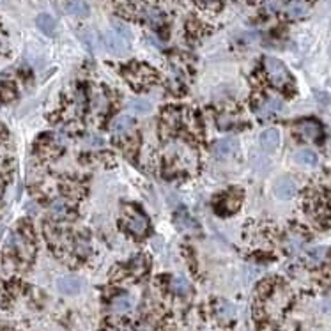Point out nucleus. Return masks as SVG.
Here are the masks:
<instances>
[{
	"label": "nucleus",
	"mask_w": 331,
	"mask_h": 331,
	"mask_svg": "<svg viewBox=\"0 0 331 331\" xmlns=\"http://www.w3.org/2000/svg\"><path fill=\"white\" fill-rule=\"evenodd\" d=\"M282 0H264V9L269 14H276L282 11Z\"/></svg>",
	"instance_id": "nucleus-20"
},
{
	"label": "nucleus",
	"mask_w": 331,
	"mask_h": 331,
	"mask_svg": "<svg viewBox=\"0 0 331 331\" xmlns=\"http://www.w3.org/2000/svg\"><path fill=\"white\" fill-rule=\"evenodd\" d=\"M298 193V186L291 177H282V179L276 181L275 184V195L280 200H289Z\"/></svg>",
	"instance_id": "nucleus-5"
},
{
	"label": "nucleus",
	"mask_w": 331,
	"mask_h": 331,
	"mask_svg": "<svg viewBox=\"0 0 331 331\" xmlns=\"http://www.w3.org/2000/svg\"><path fill=\"white\" fill-rule=\"evenodd\" d=\"M172 291H174L175 294L186 296V294H190L191 285L186 278H183V276H175V278H172Z\"/></svg>",
	"instance_id": "nucleus-16"
},
{
	"label": "nucleus",
	"mask_w": 331,
	"mask_h": 331,
	"mask_svg": "<svg viewBox=\"0 0 331 331\" xmlns=\"http://www.w3.org/2000/svg\"><path fill=\"white\" fill-rule=\"evenodd\" d=\"M308 13V7L303 0H291L285 6V14L291 20H299V18H305Z\"/></svg>",
	"instance_id": "nucleus-9"
},
{
	"label": "nucleus",
	"mask_w": 331,
	"mask_h": 331,
	"mask_svg": "<svg viewBox=\"0 0 331 331\" xmlns=\"http://www.w3.org/2000/svg\"><path fill=\"white\" fill-rule=\"evenodd\" d=\"M36 25L39 30H43L46 36H53L57 30V23L50 14H39V16L36 18Z\"/></svg>",
	"instance_id": "nucleus-12"
},
{
	"label": "nucleus",
	"mask_w": 331,
	"mask_h": 331,
	"mask_svg": "<svg viewBox=\"0 0 331 331\" xmlns=\"http://www.w3.org/2000/svg\"><path fill=\"white\" fill-rule=\"evenodd\" d=\"M133 306V301L129 296H117V298L112 301V308L115 312H119V314H124V312H129Z\"/></svg>",
	"instance_id": "nucleus-15"
},
{
	"label": "nucleus",
	"mask_w": 331,
	"mask_h": 331,
	"mask_svg": "<svg viewBox=\"0 0 331 331\" xmlns=\"http://www.w3.org/2000/svg\"><path fill=\"white\" fill-rule=\"evenodd\" d=\"M287 245H289V248H291V250H298L299 246L303 245V239L299 236H289Z\"/></svg>",
	"instance_id": "nucleus-22"
},
{
	"label": "nucleus",
	"mask_w": 331,
	"mask_h": 331,
	"mask_svg": "<svg viewBox=\"0 0 331 331\" xmlns=\"http://www.w3.org/2000/svg\"><path fill=\"white\" fill-rule=\"evenodd\" d=\"M57 287H59V291L62 292V294H76V292H80V289H82V280L76 278V276H62V278L57 282Z\"/></svg>",
	"instance_id": "nucleus-7"
},
{
	"label": "nucleus",
	"mask_w": 331,
	"mask_h": 331,
	"mask_svg": "<svg viewBox=\"0 0 331 331\" xmlns=\"http://www.w3.org/2000/svg\"><path fill=\"white\" fill-rule=\"evenodd\" d=\"M105 43H106V48L110 50L112 53H126L129 50V43H128V39H126L124 36H121L119 32H106V36H105Z\"/></svg>",
	"instance_id": "nucleus-4"
},
{
	"label": "nucleus",
	"mask_w": 331,
	"mask_h": 331,
	"mask_svg": "<svg viewBox=\"0 0 331 331\" xmlns=\"http://www.w3.org/2000/svg\"><path fill=\"white\" fill-rule=\"evenodd\" d=\"M264 68H266L268 76L271 78V82L275 83V85L283 87V85H287L289 80H291V76H289L285 66H283L278 59H275V57H266V59H264Z\"/></svg>",
	"instance_id": "nucleus-2"
},
{
	"label": "nucleus",
	"mask_w": 331,
	"mask_h": 331,
	"mask_svg": "<svg viewBox=\"0 0 331 331\" xmlns=\"http://www.w3.org/2000/svg\"><path fill=\"white\" fill-rule=\"evenodd\" d=\"M133 126H135V121L131 117H128V115H121V117L115 119L114 124H112V131L117 135V137H124V135H128L129 131H131Z\"/></svg>",
	"instance_id": "nucleus-10"
},
{
	"label": "nucleus",
	"mask_w": 331,
	"mask_h": 331,
	"mask_svg": "<svg viewBox=\"0 0 331 331\" xmlns=\"http://www.w3.org/2000/svg\"><path fill=\"white\" fill-rule=\"evenodd\" d=\"M52 213L53 214H57V216H64V214L68 213V207H66V202L64 200H60V198H57V200H53L52 202Z\"/></svg>",
	"instance_id": "nucleus-21"
},
{
	"label": "nucleus",
	"mask_w": 331,
	"mask_h": 331,
	"mask_svg": "<svg viewBox=\"0 0 331 331\" xmlns=\"http://www.w3.org/2000/svg\"><path fill=\"white\" fill-rule=\"evenodd\" d=\"M218 314H220V317H223V319H232L234 315H236V308H234L230 303L220 301L218 303Z\"/></svg>",
	"instance_id": "nucleus-19"
},
{
	"label": "nucleus",
	"mask_w": 331,
	"mask_h": 331,
	"mask_svg": "<svg viewBox=\"0 0 331 331\" xmlns=\"http://www.w3.org/2000/svg\"><path fill=\"white\" fill-rule=\"evenodd\" d=\"M294 160L298 161L299 165H306V167H314L317 165V155L310 149H303V151H298L294 156Z\"/></svg>",
	"instance_id": "nucleus-14"
},
{
	"label": "nucleus",
	"mask_w": 331,
	"mask_h": 331,
	"mask_svg": "<svg viewBox=\"0 0 331 331\" xmlns=\"http://www.w3.org/2000/svg\"><path fill=\"white\" fill-rule=\"evenodd\" d=\"M87 145H91V147H103L105 142L98 137H87Z\"/></svg>",
	"instance_id": "nucleus-25"
},
{
	"label": "nucleus",
	"mask_w": 331,
	"mask_h": 331,
	"mask_svg": "<svg viewBox=\"0 0 331 331\" xmlns=\"http://www.w3.org/2000/svg\"><path fill=\"white\" fill-rule=\"evenodd\" d=\"M260 145H262L264 151H275L276 147L280 145V133L278 129L275 128H269V129H264L260 133Z\"/></svg>",
	"instance_id": "nucleus-6"
},
{
	"label": "nucleus",
	"mask_w": 331,
	"mask_h": 331,
	"mask_svg": "<svg viewBox=\"0 0 331 331\" xmlns=\"http://www.w3.org/2000/svg\"><path fill=\"white\" fill-rule=\"evenodd\" d=\"M280 108H282V101H280L278 98H269V99H266L262 103V106H260L257 112H259L260 117H268V115L280 112Z\"/></svg>",
	"instance_id": "nucleus-13"
},
{
	"label": "nucleus",
	"mask_w": 331,
	"mask_h": 331,
	"mask_svg": "<svg viewBox=\"0 0 331 331\" xmlns=\"http://www.w3.org/2000/svg\"><path fill=\"white\" fill-rule=\"evenodd\" d=\"M122 222H124L126 229H128L131 234H135V236H144V234L147 232L149 222H147V216H145L142 211L128 207V209L124 211Z\"/></svg>",
	"instance_id": "nucleus-1"
},
{
	"label": "nucleus",
	"mask_w": 331,
	"mask_h": 331,
	"mask_svg": "<svg viewBox=\"0 0 331 331\" xmlns=\"http://www.w3.org/2000/svg\"><path fill=\"white\" fill-rule=\"evenodd\" d=\"M213 152L218 160H227L237 152V140L236 138H222V140L214 142Z\"/></svg>",
	"instance_id": "nucleus-3"
},
{
	"label": "nucleus",
	"mask_w": 331,
	"mask_h": 331,
	"mask_svg": "<svg viewBox=\"0 0 331 331\" xmlns=\"http://www.w3.org/2000/svg\"><path fill=\"white\" fill-rule=\"evenodd\" d=\"M129 110L135 112V114H138V115H144V114H147L149 108H151V105H149L145 99H133V101H129Z\"/></svg>",
	"instance_id": "nucleus-18"
},
{
	"label": "nucleus",
	"mask_w": 331,
	"mask_h": 331,
	"mask_svg": "<svg viewBox=\"0 0 331 331\" xmlns=\"http://www.w3.org/2000/svg\"><path fill=\"white\" fill-rule=\"evenodd\" d=\"M66 11L76 18L89 16V6L85 4V0H71V2L66 4Z\"/></svg>",
	"instance_id": "nucleus-11"
},
{
	"label": "nucleus",
	"mask_w": 331,
	"mask_h": 331,
	"mask_svg": "<svg viewBox=\"0 0 331 331\" xmlns=\"http://www.w3.org/2000/svg\"><path fill=\"white\" fill-rule=\"evenodd\" d=\"M145 20L151 23L152 27H160L165 20V14L160 9H156V7H147L145 9Z\"/></svg>",
	"instance_id": "nucleus-17"
},
{
	"label": "nucleus",
	"mask_w": 331,
	"mask_h": 331,
	"mask_svg": "<svg viewBox=\"0 0 331 331\" xmlns=\"http://www.w3.org/2000/svg\"><path fill=\"white\" fill-rule=\"evenodd\" d=\"M296 131L301 137L308 138V140H315L317 137H321V126L315 121H301L296 128Z\"/></svg>",
	"instance_id": "nucleus-8"
},
{
	"label": "nucleus",
	"mask_w": 331,
	"mask_h": 331,
	"mask_svg": "<svg viewBox=\"0 0 331 331\" xmlns=\"http://www.w3.org/2000/svg\"><path fill=\"white\" fill-rule=\"evenodd\" d=\"M324 255H326V248H315V250H312V252H310V259L317 260V262L324 259Z\"/></svg>",
	"instance_id": "nucleus-23"
},
{
	"label": "nucleus",
	"mask_w": 331,
	"mask_h": 331,
	"mask_svg": "<svg viewBox=\"0 0 331 331\" xmlns=\"http://www.w3.org/2000/svg\"><path fill=\"white\" fill-rule=\"evenodd\" d=\"M200 6L206 7V9H218L222 4V0H198Z\"/></svg>",
	"instance_id": "nucleus-24"
}]
</instances>
